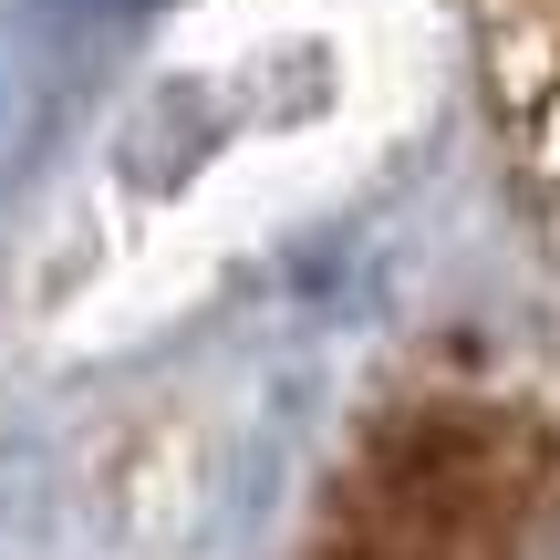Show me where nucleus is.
<instances>
[{"label":"nucleus","instance_id":"1","mask_svg":"<svg viewBox=\"0 0 560 560\" xmlns=\"http://www.w3.org/2000/svg\"><path fill=\"white\" fill-rule=\"evenodd\" d=\"M509 560H560V499H550L540 520L520 529V540H509Z\"/></svg>","mask_w":560,"mask_h":560}]
</instances>
